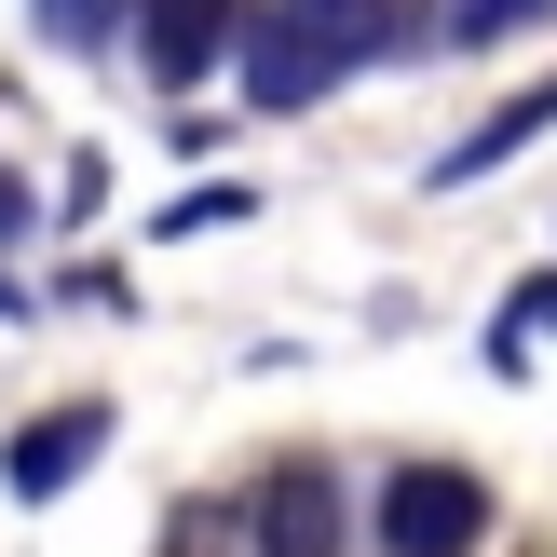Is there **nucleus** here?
<instances>
[{
	"label": "nucleus",
	"instance_id": "1",
	"mask_svg": "<svg viewBox=\"0 0 557 557\" xmlns=\"http://www.w3.org/2000/svg\"><path fill=\"white\" fill-rule=\"evenodd\" d=\"M368 54H395V0H272V14L232 27L245 109H313V96H341Z\"/></svg>",
	"mask_w": 557,
	"mask_h": 557
},
{
	"label": "nucleus",
	"instance_id": "2",
	"mask_svg": "<svg viewBox=\"0 0 557 557\" xmlns=\"http://www.w3.org/2000/svg\"><path fill=\"white\" fill-rule=\"evenodd\" d=\"M490 544V490L462 462H395L381 476V557H476Z\"/></svg>",
	"mask_w": 557,
	"mask_h": 557
},
{
	"label": "nucleus",
	"instance_id": "3",
	"mask_svg": "<svg viewBox=\"0 0 557 557\" xmlns=\"http://www.w3.org/2000/svg\"><path fill=\"white\" fill-rule=\"evenodd\" d=\"M341 544H354V490L326 462H272L245 504V557H341Z\"/></svg>",
	"mask_w": 557,
	"mask_h": 557
},
{
	"label": "nucleus",
	"instance_id": "4",
	"mask_svg": "<svg viewBox=\"0 0 557 557\" xmlns=\"http://www.w3.org/2000/svg\"><path fill=\"white\" fill-rule=\"evenodd\" d=\"M232 27H245V0H136V27H123V41L150 54V82H163V96H190V82L232 54Z\"/></svg>",
	"mask_w": 557,
	"mask_h": 557
},
{
	"label": "nucleus",
	"instance_id": "5",
	"mask_svg": "<svg viewBox=\"0 0 557 557\" xmlns=\"http://www.w3.org/2000/svg\"><path fill=\"white\" fill-rule=\"evenodd\" d=\"M96 449H109V408L82 395V408H54V422H27L14 449H0V476H14V504H54V490H69Z\"/></svg>",
	"mask_w": 557,
	"mask_h": 557
},
{
	"label": "nucleus",
	"instance_id": "6",
	"mask_svg": "<svg viewBox=\"0 0 557 557\" xmlns=\"http://www.w3.org/2000/svg\"><path fill=\"white\" fill-rule=\"evenodd\" d=\"M544 123H557V69H544V82H517V96L490 109L476 136H449V150H435V190H476L490 163H517V150H531V136H544Z\"/></svg>",
	"mask_w": 557,
	"mask_h": 557
},
{
	"label": "nucleus",
	"instance_id": "7",
	"mask_svg": "<svg viewBox=\"0 0 557 557\" xmlns=\"http://www.w3.org/2000/svg\"><path fill=\"white\" fill-rule=\"evenodd\" d=\"M123 27H136V0H41V41L54 54H109Z\"/></svg>",
	"mask_w": 557,
	"mask_h": 557
},
{
	"label": "nucleus",
	"instance_id": "8",
	"mask_svg": "<svg viewBox=\"0 0 557 557\" xmlns=\"http://www.w3.org/2000/svg\"><path fill=\"white\" fill-rule=\"evenodd\" d=\"M557 0H449V27L435 41H517V27H544Z\"/></svg>",
	"mask_w": 557,
	"mask_h": 557
},
{
	"label": "nucleus",
	"instance_id": "9",
	"mask_svg": "<svg viewBox=\"0 0 557 557\" xmlns=\"http://www.w3.org/2000/svg\"><path fill=\"white\" fill-rule=\"evenodd\" d=\"M27 232V177H0V245H14Z\"/></svg>",
	"mask_w": 557,
	"mask_h": 557
},
{
	"label": "nucleus",
	"instance_id": "10",
	"mask_svg": "<svg viewBox=\"0 0 557 557\" xmlns=\"http://www.w3.org/2000/svg\"><path fill=\"white\" fill-rule=\"evenodd\" d=\"M14 313H27V299H14V286H0V326H14Z\"/></svg>",
	"mask_w": 557,
	"mask_h": 557
}]
</instances>
